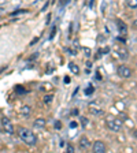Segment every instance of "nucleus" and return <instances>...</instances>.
<instances>
[{
	"instance_id": "obj_7",
	"label": "nucleus",
	"mask_w": 137,
	"mask_h": 153,
	"mask_svg": "<svg viewBox=\"0 0 137 153\" xmlns=\"http://www.w3.org/2000/svg\"><path fill=\"white\" fill-rule=\"evenodd\" d=\"M89 146H91L89 140H88L86 137H81V140H80V149L88 150V149H89Z\"/></svg>"
},
{
	"instance_id": "obj_10",
	"label": "nucleus",
	"mask_w": 137,
	"mask_h": 153,
	"mask_svg": "<svg viewBox=\"0 0 137 153\" xmlns=\"http://www.w3.org/2000/svg\"><path fill=\"white\" fill-rule=\"evenodd\" d=\"M30 112H32V108H30L29 105H23L22 109H21V114H22L25 118H28L29 115H30Z\"/></svg>"
},
{
	"instance_id": "obj_13",
	"label": "nucleus",
	"mask_w": 137,
	"mask_h": 153,
	"mask_svg": "<svg viewBox=\"0 0 137 153\" xmlns=\"http://www.w3.org/2000/svg\"><path fill=\"white\" fill-rule=\"evenodd\" d=\"M81 123H82L84 127H86V124H88V119L84 118V116H82V118H81Z\"/></svg>"
},
{
	"instance_id": "obj_24",
	"label": "nucleus",
	"mask_w": 137,
	"mask_h": 153,
	"mask_svg": "<svg viewBox=\"0 0 137 153\" xmlns=\"http://www.w3.org/2000/svg\"><path fill=\"white\" fill-rule=\"evenodd\" d=\"M1 131H3V127H1V126H0V133H1Z\"/></svg>"
},
{
	"instance_id": "obj_8",
	"label": "nucleus",
	"mask_w": 137,
	"mask_h": 153,
	"mask_svg": "<svg viewBox=\"0 0 137 153\" xmlns=\"http://www.w3.org/2000/svg\"><path fill=\"white\" fill-rule=\"evenodd\" d=\"M45 124H47V120H45L44 118H38L34 120V123H33V126H34L36 128H40V127H44Z\"/></svg>"
},
{
	"instance_id": "obj_14",
	"label": "nucleus",
	"mask_w": 137,
	"mask_h": 153,
	"mask_svg": "<svg viewBox=\"0 0 137 153\" xmlns=\"http://www.w3.org/2000/svg\"><path fill=\"white\" fill-rule=\"evenodd\" d=\"M85 93H86V94H92V93H93V88H92V86H91V88H86Z\"/></svg>"
},
{
	"instance_id": "obj_3",
	"label": "nucleus",
	"mask_w": 137,
	"mask_h": 153,
	"mask_svg": "<svg viewBox=\"0 0 137 153\" xmlns=\"http://www.w3.org/2000/svg\"><path fill=\"white\" fill-rule=\"evenodd\" d=\"M1 127H3V130L6 131V133L14 134V126H13V123H11V120H10L8 118H6V116H3V118H1Z\"/></svg>"
},
{
	"instance_id": "obj_18",
	"label": "nucleus",
	"mask_w": 137,
	"mask_h": 153,
	"mask_svg": "<svg viewBox=\"0 0 137 153\" xmlns=\"http://www.w3.org/2000/svg\"><path fill=\"white\" fill-rule=\"evenodd\" d=\"M55 33H56V26H54V27H52V33H51V36H49V38H52L54 37V34Z\"/></svg>"
},
{
	"instance_id": "obj_11",
	"label": "nucleus",
	"mask_w": 137,
	"mask_h": 153,
	"mask_svg": "<svg viewBox=\"0 0 137 153\" xmlns=\"http://www.w3.org/2000/svg\"><path fill=\"white\" fill-rule=\"evenodd\" d=\"M69 68H70V71L73 74H76V75H78V73H80V68H78V66H77L76 63H69Z\"/></svg>"
},
{
	"instance_id": "obj_19",
	"label": "nucleus",
	"mask_w": 137,
	"mask_h": 153,
	"mask_svg": "<svg viewBox=\"0 0 137 153\" xmlns=\"http://www.w3.org/2000/svg\"><path fill=\"white\" fill-rule=\"evenodd\" d=\"M43 86H45V89H48V90H51L52 88H51V83H44Z\"/></svg>"
},
{
	"instance_id": "obj_6",
	"label": "nucleus",
	"mask_w": 137,
	"mask_h": 153,
	"mask_svg": "<svg viewBox=\"0 0 137 153\" xmlns=\"http://www.w3.org/2000/svg\"><path fill=\"white\" fill-rule=\"evenodd\" d=\"M92 149H93L95 153H104L106 152V145L102 142V141H95Z\"/></svg>"
},
{
	"instance_id": "obj_2",
	"label": "nucleus",
	"mask_w": 137,
	"mask_h": 153,
	"mask_svg": "<svg viewBox=\"0 0 137 153\" xmlns=\"http://www.w3.org/2000/svg\"><path fill=\"white\" fill-rule=\"evenodd\" d=\"M107 126H109V128L110 130H112V131H121V128H122V122L119 120V119H117V118H109L107 119Z\"/></svg>"
},
{
	"instance_id": "obj_9",
	"label": "nucleus",
	"mask_w": 137,
	"mask_h": 153,
	"mask_svg": "<svg viewBox=\"0 0 137 153\" xmlns=\"http://www.w3.org/2000/svg\"><path fill=\"white\" fill-rule=\"evenodd\" d=\"M117 26H118V30L122 33V34H126V33H128V26L125 25L124 22H121V21H117Z\"/></svg>"
},
{
	"instance_id": "obj_16",
	"label": "nucleus",
	"mask_w": 137,
	"mask_h": 153,
	"mask_svg": "<svg viewBox=\"0 0 137 153\" xmlns=\"http://www.w3.org/2000/svg\"><path fill=\"white\" fill-rule=\"evenodd\" d=\"M84 52H85L86 56H91V49H88V48H84Z\"/></svg>"
},
{
	"instance_id": "obj_12",
	"label": "nucleus",
	"mask_w": 137,
	"mask_h": 153,
	"mask_svg": "<svg viewBox=\"0 0 137 153\" xmlns=\"http://www.w3.org/2000/svg\"><path fill=\"white\" fill-rule=\"evenodd\" d=\"M126 3H128V6L130 8H133V10L137 8V0H126Z\"/></svg>"
},
{
	"instance_id": "obj_5",
	"label": "nucleus",
	"mask_w": 137,
	"mask_h": 153,
	"mask_svg": "<svg viewBox=\"0 0 137 153\" xmlns=\"http://www.w3.org/2000/svg\"><path fill=\"white\" fill-rule=\"evenodd\" d=\"M117 73H118V75L122 76V78H129V76H132V70L128 66H119Z\"/></svg>"
},
{
	"instance_id": "obj_22",
	"label": "nucleus",
	"mask_w": 137,
	"mask_h": 153,
	"mask_svg": "<svg viewBox=\"0 0 137 153\" xmlns=\"http://www.w3.org/2000/svg\"><path fill=\"white\" fill-rule=\"evenodd\" d=\"M117 107H118L119 109H124V104H122V102H118V104H117Z\"/></svg>"
},
{
	"instance_id": "obj_17",
	"label": "nucleus",
	"mask_w": 137,
	"mask_h": 153,
	"mask_svg": "<svg viewBox=\"0 0 137 153\" xmlns=\"http://www.w3.org/2000/svg\"><path fill=\"white\" fill-rule=\"evenodd\" d=\"M45 102H51V100H52V96H45Z\"/></svg>"
},
{
	"instance_id": "obj_4",
	"label": "nucleus",
	"mask_w": 137,
	"mask_h": 153,
	"mask_svg": "<svg viewBox=\"0 0 137 153\" xmlns=\"http://www.w3.org/2000/svg\"><path fill=\"white\" fill-rule=\"evenodd\" d=\"M88 109H89V112L92 115H95V116H99V115L104 114V111L102 109V107H100L99 104H96V102H91V104L88 105Z\"/></svg>"
},
{
	"instance_id": "obj_15",
	"label": "nucleus",
	"mask_w": 137,
	"mask_h": 153,
	"mask_svg": "<svg viewBox=\"0 0 137 153\" xmlns=\"http://www.w3.org/2000/svg\"><path fill=\"white\" fill-rule=\"evenodd\" d=\"M67 152H69V153H73L74 152V146H73V145H67Z\"/></svg>"
},
{
	"instance_id": "obj_20",
	"label": "nucleus",
	"mask_w": 137,
	"mask_h": 153,
	"mask_svg": "<svg viewBox=\"0 0 137 153\" xmlns=\"http://www.w3.org/2000/svg\"><path fill=\"white\" fill-rule=\"evenodd\" d=\"M19 13H26L25 10H19V11H15V13H13L11 15H16V14H19Z\"/></svg>"
},
{
	"instance_id": "obj_1",
	"label": "nucleus",
	"mask_w": 137,
	"mask_h": 153,
	"mask_svg": "<svg viewBox=\"0 0 137 153\" xmlns=\"http://www.w3.org/2000/svg\"><path fill=\"white\" fill-rule=\"evenodd\" d=\"M18 135L26 145L33 146V145H36V142H37V137L33 134V131L29 130V128H26V127H19L18 128Z\"/></svg>"
},
{
	"instance_id": "obj_23",
	"label": "nucleus",
	"mask_w": 137,
	"mask_h": 153,
	"mask_svg": "<svg viewBox=\"0 0 137 153\" xmlns=\"http://www.w3.org/2000/svg\"><path fill=\"white\" fill-rule=\"evenodd\" d=\"M55 126H56V128H61V122H56V124H55Z\"/></svg>"
},
{
	"instance_id": "obj_21",
	"label": "nucleus",
	"mask_w": 137,
	"mask_h": 153,
	"mask_svg": "<svg viewBox=\"0 0 137 153\" xmlns=\"http://www.w3.org/2000/svg\"><path fill=\"white\" fill-rule=\"evenodd\" d=\"M99 57H102V51H97V55H96V59H99Z\"/></svg>"
}]
</instances>
